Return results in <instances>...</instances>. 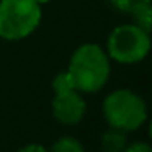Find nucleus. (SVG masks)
<instances>
[{"mask_svg": "<svg viewBox=\"0 0 152 152\" xmlns=\"http://www.w3.org/2000/svg\"><path fill=\"white\" fill-rule=\"evenodd\" d=\"M105 49L95 43H83L72 53L67 67L74 88L80 93H96L106 85L111 64Z\"/></svg>", "mask_w": 152, "mask_h": 152, "instance_id": "obj_1", "label": "nucleus"}, {"mask_svg": "<svg viewBox=\"0 0 152 152\" xmlns=\"http://www.w3.org/2000/svg\"><path fill=\"white\" fill-rule=\"evenodd\" d=\"M103 116L110 128L132 132L147 121V105L139 93L118 88L103 100Z\"/></svg>", "mask_w": 152, "mask_h": 152, "instance_id": "obj_2", "label": "nucleus"}, {"mask_svg": "<svg viewBox=\"0 0 152 152\" xmlns=\"http://www.w3.org/2000/svg\"><path fill=\"white\" fill-rule=\"evenodd\" d=\"M41 17V5L36 0H0V38L25 39L36 31Z\"/></svg>", "mask_w": 152, "mask_h": 152, "instance_id": "obj_3", "label": "nucleus"}, {"mask_svg": "<svg viewBox=\"0 0 152 152\" xmlns=\"http://www.w3.org/2000/svg\"><path fill=\"white\" fill-rule=\"evenodd\" d=\"M151 51V34L134 23L113 28L106 41V54L119 64H137Z\"/></svg>", "mask_w": 152, "mask_h": 152, "instance_id": "obj_4", "label": "nucleus"}, {"mask_svg": "<svg viewBox=\"0 0 152 152\" xmlns=\"http://www.w3.org/2000/svg\"><path fill=\"white\" fill-rule=\"evenodd\" d=\"M87 111V103L82 93L75 88L56 92L53 98V115L59 123L67 126H75L83 119Z\"/></svg>", "mask_w": 152, "mask_h": 152, "instance_id": "obj_5", "label": "nucleus"}, {"mask_svg": "<svg viewBox=\"0 0 152 152\" xmlns=\"http://www.w3.org/2000/svg\"><path fill=\"white\" fill-rule=\"evenodd\" d=\"M128 145V136L124 131L110 128L102 136V149L105 152H124Z\"/></svg>", "mask_w": 152, "mask_h": 152, "instance_id": "obj_6", "label": "nucleus"}, {"mask_svg": "<svg viewBox=\"0 0 152 152\" xmlns=\"http://www.w3.org/2000/svg\"><path fill=\"white\" fill-rule=\"evenodd\" d=\"M132 18V23L136 26L142 28L144 31L151 33V21H152V7H151V2L149 4H144V5H139L136 7L134 10L129 12Z\"/></svg>", "mask_w": 152, "mask_h": 152, "instance_id": "obj_7", "label": "nucleus"}, {"mask_svg": "<svg viewBox=\"0 0 152 152\" xmlns=\"http://www.w3.org/2000/svg\"><path fill=\"white\" fill-rule=\"evenodd\" d=\"M49 152H85V149L80 144V141H77L75 137L64 136V137H59L51 145Z\"/></svg>", "mask_w": 152, "mask_h": 152, "instance_id": "obj_8", "label": "nucleus"}, {"mask_svg": "<svg viewBox=\"0 0 152 152\" xmlns=\"http://www.w3.org/2000/svg\"><path fill=\"white\" fill-rule=\"evenodd\" d=\"M108 2L115 10L121 12V13H129V12L134 10L136 7L149 4L151 0H108Z\"/></svg>", "mask_w": 152, "mask_h": 152, "instance_id": "obj_9", "label": "nucleus"}, {"mask_svg": "<svg viewBox=\"0 0 152 152\" xmlns=\"http://www.w3.org/2000/svg\"><path fill=\"white\" fill-rule=\"evenodd\" d=\"M70 88H74V83H72V80H70V77H69L67 72H61V74H57V75L54 77V80H53L54 93L56 92H64V90H70Z\"/></svg>", "mask_w": 152, "mask_h": 152, "instance_id": "obj_10", "label": "nucleus"}, {"mask_svg": "<svg viewBox=\"0 0 152 152\" xmlns=\"http://www.w3.org/2000/svg\"><path fill=\"white\" fill-rule=\"evenodd\" d=\"M124 152H152V147L147 142H132L126 145Z\"/></svg>", "mask_w": 152, "mask_h": 152, "instance_id": "obj_11", "label": "nucleus"}, {"mask_svg": "<svg viewBox=\"0 0 152 152\" xmlns=\"http://www.w3.org/2000/svg\"><path fill=\"white\" fill-rule=\"evenodd\" d=\"M18 152H49L43 144H38V142H31V144H26L20 149Z\"/></svg>", "mask_w": 152, "mask_h": 152, "instance_id": "obj_12", "label": "nucleus"}, {"mask_svg": "<svg viewBox=\"0 0 152 152\" xmlns=\"http://www.w3.org/2000/svg\"><path fill=\"white\" fill-rule=\"evenodd\" d=\"M36 2H38L39 5H44V4H49L51 0H36Z\"/></svg>", "mask_w": 152, "mask_h": 152, "instance_id": "obj_13", "label": "nucleus"}]
</instances>
